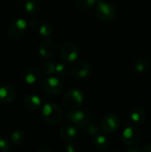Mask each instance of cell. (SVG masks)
Masks as SVG:
<instances>
[{
    "label": "cell",
    "instance_id": "obj_30",
    "mask_svg": "<svg viewBox=\"0 0 151 152\" xmlns=\"http://www.w3.org/2000/svg\"><path fill=\"white\" fill-rule=\"evenodd\" d=\"M142 151L143 152H151V143L145 144Z\"/></svg>",
    "mask_w": 151,
    "mask_h": 152
},
{
    "label": "cell",
    "instance_id": "obj_31",
    "mask_svg": "<svg viewBox=\"0 0 151 152\" xmlns=\"http://www.w3.org/2000/svg\"><path fill=\"white\" fill-rule=\"evenodd\" d=\"M142 151L141 149H139V148H137V149H134V148H131V149H128L127 150V151L128 152H140Z\"/></svg>",
    "mask_w": 151,
    "mask_h": 152
},
{
    "label": "cell",
    "instance_id": "obj_25",
    "mask_svg": "<svg viewBox=\"0 0 151 152\" xmlns=\"http://www.w3.org/2000/svg\"><path fill=\"white\" fill-rule=\"evenodd\" d=\"M67 72V68L63 63H55V75L63 76Z\"/></svg>",
    "mask_w": 151,
    "mask_h": 152
},
{
    "label": "cell",
    "instance_id": "obj_10",
    "mask_svg": "<svg viewBox=\"0 0 151 152\" xmlns=\"http://www.w3.org/2000/svg\"><path fill=\"white\" fill-rule=\"evenodd\" d=\"M28 23L23 19H17L12 21L8 28V35L12 38H17L22 36L27 29Z\"/></svg>",
    "mask_w": 151,
    "mask_h": 152
},
{
    "label": "cell",
    "instance_id": "obj_1",
    "mask_svg": "<svg viewBox=\"0 0 151 152\" xmlns=\"http://www.w3.org/2000/svg\"><path fill=\"white\" fill-rule=\"evenodd\" d=\"M42 118L48 124H57L59 123L63 117V111L61 108L53 102H46L42 107L41 110Z\"/></svg>",
    "mask_w": 151,
    "mask_h": 152
},
{
    "label": "cell",
    "instance_id": "obj_9",
    "mask_svg": "<svg viewBox=\"0 0 151 152\" xmlns=\"http://www.w3.org/2000/svg\"><path fill=\"white\" fill-rule=\"evenodd\" d=\"M92 72V66L89 62L80 61L75 63L71 69V74L74 77L82 79L87 77Z\"/></svg>",
    "mask_w": 151,
    "mask_h": 152
},
{
    "label": "cell",
    "instance_id": "obj_18",
    "mask_svg": "<svg viewBox=\"0 0 151 152\" xmlns=\"http://www.w3.org/2000/svg\"><path fill=\"white\" fill-rule=\"evenodd\" d=\"M40 7L38 0H26L24 3V9L29 14H35L38 12Z\"/></svg>",
    "mask_w": 151,
    "mask_h": 152
},
{
    "label": "cell",
    "instance_id": "obj_27",
    "mask_svg": "<svg viewBox=\"0 0 151 152\" xmlns=\"http://www.w3.org/2000/svg\"><path fill=\"white\" fill-rule=\"evenodd\" d=\"M38 24H39V21H38V20L36 19V18H31V19L29 20V21H28V25H29V27L32 28H36L38 26Z\"/></svg>",
    "mask_w": 151,
    "mask_h": 152
},
{
    "label": "cell",
    "instance_id": "obj_13",
    "mask_svg": "<svg viewBox=\"0 0 151 152\" xmlns=\"http://www.w3.org/2000/svg\"><path fill=\"white\" fill-rule=\"evenodd\" d=\"M16 97V92L11 86H0V102L7 104L13 102Z\"/></svg>",
    "mask_w": 151,
    "mask_h": 152
},
{
    "label": "cell",
    "instance_id": "obj_23",
    "mask_svg": "<svg viewBox=\"0 0 151 152\" xmlns=\"http://www.w3.org/2000/svg\"><path fill=\"white\" fill-rule=\"evenodd\" d=\"M53 26L51 25V23L49 22H44L43 23L40 28H39V34L42 36V37H47L49 36L52 35L53 33Z\"/></svg>",
    "mask_w": 151,
    "mask_h": 152
},
{
    "label": "cell",
    "instance_id": "obj_14",
    "mask_svg": "<svg viewBox=\"0 0 151 152\" xmlns=\"http://www.w3.org/2000/svg\"><path fill=\"white\" fill-rule=\"evenodd\" d=\"M41 77V72L35 68H31L27 69L22 74V78L24 82L28 85H33L36 83Z\"/></svg>",
    "mask_w": 151,
    "mask_h": 152
},
{
    "label": "cell",
    "instance_id": "obj_19",
    "mask_svg": "<svg viewBox=\"0 0 151 152\" xmlns=\"http://www.w3.org/2000/svg\"><path fill=\"white\" fill-rule=\"evenodd\" d=\"M25 138H26V134L22 130H15L11 134V142L15 146L21 144L25 141Z\"/></svg>",
    "mask_w": 151,
    "mask_h": 152
},
{
    "label": "cell",
    "instance_id": "obj_8",
    "mask_svg": "<svg viewBox=\"0 0 151 152\" xmlns=\"http://www.w3.org/2000/svg\"><path fill=\"white\" fill-rule=\"evenodd\" d=\"M79 51L77 46L71 42L65 43L61 47V57L66 62H72L77 60Z\"/></svg>",
    "mask_w": 151,
    "mask_h": 152
},
{
    "label": "cell",
    "instance_id": "obj_4",
    "mask_svg": "<svg viewBox=\"0 0 151 152\" xmlns=\"http://www.w3.org/2000/svg\"><path fill=\"white\" fill-rule=\"evenodd\" d=\"M65 118L73 125L77 126V127H85L86 124L90 121V115L87 111L85 110H69L65 114Z\"/></svg>",
    "mask_w": 151,
    "mask_h": 152
},
{
    "label": "cell",
    "instance_id": "obj_12",
    "mask_svg": "<svg viewBox=\"0 0 151 152\" xmlns=\"http://www.w3.org/2000/svg\"><path fill=\"white\" fill-rule=\"evenodd\" d=\"M78 134V127L75 125L69 124L63 126L60 130V135L62 140L66 142H70L74 140Z\"/></svg>",
    "mask_w": 151,
    "mask_h": 152
},
{
    "label": "cell",
    "instance_id": "obj_24",
    "mask_svg": "<svg viewBox=\"0 0 151 152\" xmlns=\"http://www.w3.org/2000/svg\"><path fill=\"white\" fill-rule=\"evenodd\" d=\"M76 4L79 8L86 10L97 4V0H76Z\"/></svg>",
    "mask_w": 151,
    "mask_h": 152
},
{
    "label": "cell",
    "instance_id": "obj_7",
    "mask_svg": "<svg viewBox=\"0 0 151 152\" xmlns=\"http://www.w3.org/2000/svg\"><path fill=\"white\" fill-rule=\"evenodd\" d=\"M142 139V132L141 130L133 126H127L125 128L122 134V141L125 145L133 146L137 144Z\"/></svg>",
    "mask_w": 151,
    "mask_h": 152
},
{
    "label": "cell",
    "instance_id": "obj_17",
    "mask_svg": "<svg viewBox=\"0 0 151 152\" xmlns=\"http://www.w3.org/2000/svg\"><path fill=\"white\" fill-rule=\"evenodd\" d=\"M93 144L99 151H106L109 146V142L105 135L99 134L93 137Z\"/></svg>",
    "mask_w": 151,
    "mask_h": 152
},
{
    "label": "cell",
    "instance_id": "obj_2",
    "mask_svg": "<svg viewBox=\"0 0 151 152\" xmlns=\"http://www.w3.org/2000/svg\"><path fill=\"white\" fill-rule=\"evenodd\" d=\"M84 94L77 88H71L63 96L62 102L65 108L69 110L79 109L84 102Z\"/></svg>",
    "mask_w": 151,
    "mask_h": 152
},
{
    "label": "cell",
    "instance_id": "obj_16",
    "mask_svg": "<svg viewBox=\"0 0 151 152\" xmlns=\"http://www.w3.org/2000/svg\"><path fill=\"white\" fill-rule=\"evenodd\" d=\"M131 119L133 123L137 124V125H142L145 122L147 116L146 113L144 111V110L142 108L137 107L135 109H133L131 112Z\"/></svg>",
    "mask_w": 151,
    "mask_h": 152
},
{
    "label": "cell",
    "instance_id": "obj_15",
    "mask_svg": "<svg viewBox=\"0 0 151 152\" xmlns=\"http://www.w3.org/2000/svg\"><path fill=\"white\" fill-rule=\"evenodd\" d=\"M42 105V100L36 94H29L24 99V106L31 111L38 110Z\"/></svg>",
    "mask_w": 151,
    "mask_h": 152
},
{
    "label": "cell",
    "instance_id": "obj_3",
    "mask_svg": "<svg viewBox=\"0 0 151 152\" xmlns=\"http://www.w3.org/2000/svg\"><path fill=\"white\" fill-rule=\"evenodd\" d=\"M95 14L100 20L104 21H109L115 19L117 15V9L112 4L104 2L102 0L97 3V6L95 8Z\"/></svg>",
    "mask_w": 151,
    "mask_h": 152
},
{
    "label": "cell",
    "instance_id": "obj_32",
    "mask_svg": "<svg viewBox=\"0 0 151 152\" xmlns=\"http://www.w3.org/2000/svg\"><path fill=\"white\" fill-rule=\"evenodd\" d=\"M101 1H102V0H97V3H98V2H101Z\"/></svg>",
    "mask_w": 151,
    "mask_h": 152
},
{
    "label": "cell",
    "instance_id": "obj_28",
    "mask_svg": "<svg viewBox=\"0 0 151 152\" xmlns=\"http://www.w3.org/2000/svg\"><path fill=\"white\" fill-rule=\"evenodd\" d=\"M66 150L68 152H76L77 151V148H76V145L73 144V143H69L67 146H66Z\"/></svg>",
    "mask_w": 151,
    "mask_h": 152
},
{
    "label": "cell",
    "instance_id": "obj_5",
    "mask_svg": "<svg viewBox=\"0 0 151 152\" xmlns=\"http://www.w3.org/2000/svg\"><path fill=\"white\" fill-rule=\"evenodd\" d=\"M41 87L45 93L55 95L63 90V84L58 77L49 76L41 81Z\"/></svg>",
    "mask_w": 151,
    "mask_h": 152
},
{
    "label": "cell",
    "instance_id": "obj_22",
    "mask_svg": "<svg viewBox=\"0 0 151 152\" xmlns=\"http://www.w3.org/2000/svg\"><path fill=\"white\" fill-rule=\"evenodd\" d=\"M43 71L47 76L55 75V62L47 61L43 64Z\"/></svg>",
    "mask_w": 151,
    "mask_h": 152
},
{
    "label": "cell",
    "instance_id": "obj_26",
    "mask_svg": "<svg viewBox=\"0 0 151 152\" xmlns=\"http://www.w3.org/2000/svg\"><path fill=\"white\" fill-rule=\"evenodd\" d=\"M10 150V144L4 138L0 137V152H7Z\"/></svg>",
    "mask_w": 151,
    "mask_h": 152
},
{
    "label": "cell",
    "instance_id": "obj_21",
    "mask_svg": "<svg viewBox=\"0 0 151 152\" xmlns=\"http://www.w3.org/2000/svg\"><path fill=\"white\" fill-rule=\"evenodd\" d=\"M85 129H86L87 134H88L90 136H92V137H94V136H96L97 134H101V128H100L95 123H93V122H90V121H89V122L86 124V126H85Z\"/></svg>",
    "mask_w": 151,
    "mask_h": 152
},
{
    "label": "cell",
    "instance_id": "obj_20",
    "mask_svg": "<svg viewBox=\"0 0 151 152\" xmlns=\"http://www.w3.org/2000/svg\"><path fill=\"white\" fill-rule=\"evenodd\" d=\"M134 69L137 72L139 73H143L145 72L148 68H149V62L146 59L144 58H140V59H137L135 61H134Z\"/></svg>",
    "mask_w": 151,
    "mask_h": 152
},
{
    "label": "cell",
    "instance_id": "obj_29",
    "mask_svg": "<svg viewBox=\"0 0 151 152\" xmlns=\"http://www.w3.org/2000/svg\"><path fill=\"white\" fill-rule=\"evenodd\" d=\"M39 152H51L53 151L52 148L48 147V146H44V147H41L39 150H38Z\"/></svg>",
    "mask_w": 151,
    "mask_h": 152
},
{
    "label": "cell",
    "instance_id": "obj_11",
    "mask_svg": "<svg viewBox=\"0 0 151 152\" xmlns=\"http://www.w3.org/2000/svg\"><path fill=\"white\" fill-rule=\"evenodd\" d=\"M56 51V45L51 38H44L38 45V53L44 58L52 57Z\"/></svg>",
    "mask_w": 151,
    "mask_h": 152
},
{
    "label": "cell",
    "instance_id": "obj_6",
    "mask_svg": "<svg viewBox=\"0 0 151 152\" xmlns=\"http://www.w3.org/2000/svg\"><path fill=\"white\" fill-rule=\"evenodd\" d=\"M120 126V118L116 114L104 116L101 122V130L108 134L115 133Z\"/></svg>",
    "mask_w": 151,
    "mask_h": 152
}]
</instances>
